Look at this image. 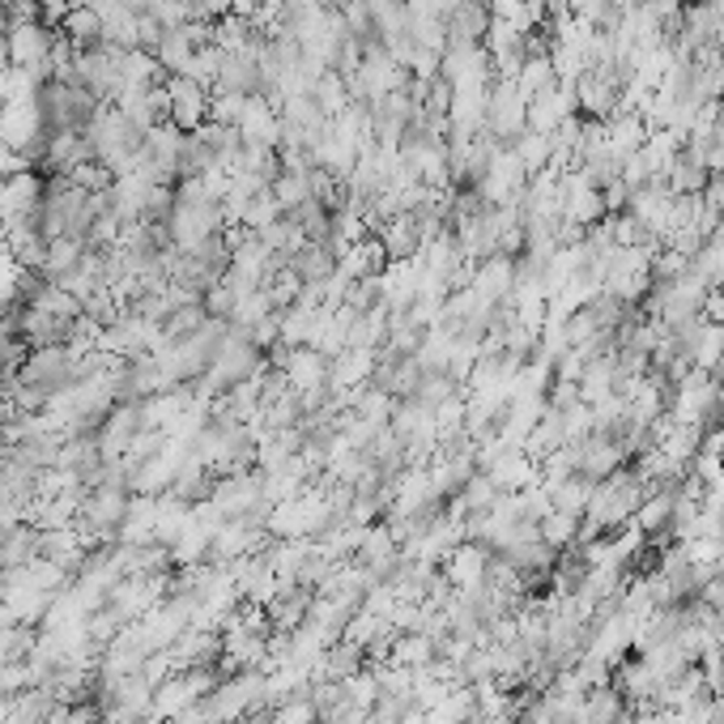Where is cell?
I'll list each match as a JSON object with an SVG mask.
<instances>
[{
  "label": "cell",
  "mask_w": 724,
  "mask_h": 724,
  "mask_svg": "<svg viewBox=\"0 0 724 724\" xmlns=\"http://www.w3.org/2000/svg\"><path fill=\"white\" fill-rule=\"evenodd\" d=\"M482 128L499 141V146H512L515 137L529 128V103L520 98L515 82H490Z\"/></svg>",
  "instance_id": "obj_1"
},
{
  "label": "cell",
  "mask_w": 724,
  "mask_h": 724,
  "mask_svg": "<svg viewBox=\"0 0 724 724\" xmlns=\"http://www.w3.org/2000/svg\"><path fill=\"white\" fill-rule=\"evenodd\" d=\"M167 98H171V116H167V120L175 124L180 132H196V128H205L213 91L196 86L192 77H167Z\"/></svg>",
  "instance_id": "obj_2"
},
{
  "label": "cell",
  "mask_w": 724,
  "mask_h": 724,
  "mask_svg": "<svg viewBox=\"0 0 724 724\" xmlns=\"http://www.w3.org/2000/svg\"><path fill=\"white\" fill-rule=\"evenodd\" d=\"M490 558H494V550L482 542H473V537H465V545H453V554H448V584L460 588V593H469V588H478L490 572Z\"/></svg>",
  "instance_id": "obj_3"
},
{
  "label": "cell",
  "mask_w": 724,
  "mask_h": 724,
  "mask_svg": "<svg viewBox=\"0 0 724 724\" xmlns=\"http://www.w3.org/2000/svg\"><path fill=\"white\" fill-rule=\"evenodd\" d=\"M572 116H579V98H575V86H554L550 94L533 98L529 103V128L533 132H554L558 124H567Z\"/></svg>",
  "instance_id": "obj_4"
},
{
  "label": "cell",
  "mask_w": 724,
  "mask_h": 724,
  "mask_svg": "<svg viewBox=\"0 0 724 724\" xmlns=\"http://www.w3.org/2000/svg\"><path fill=\"white\" fill-rule=\"evenodd\" d=\"M124 512H128V494H124V486H94L91 499L82 503V515L91 520L94 533H116L124 524Z\"/></svg>",
  "instance_id": "obj_5"
},
{
  "label": "cell",
  "mask_w": 724,
  "mask_h": 724,
  "mask_svg": "<svg viewBox=\"0 0 724 724\" xmlns=\"http://www.w3.org/2000/svg\"><path fill=\"white\" fill-rule=\"evenodd\" d=\"M290 273L299 277L302 286H324L337 273V252L329 243H302L299 252L290 256Z\"/></svg>",
  "instance_id": "obj_6"
},
{
  "label": "cell",
  "mask_w": 724,
  "mask_h": 724,
  "mask_svg": "<svg viewBox=\"0 0 724 724\" xmlns=\"http://www.w3.org/2000/svg\"><path fill=\"white\" fill-rule=\"evenodd\" d=\"M707 180H712V171H707L703 158H694L691 150L678 153V158L669 162V171H664V183H669L673 196H703Z\"/></svg>",
  "instance_id": "obj_7"
},
{
  "label": "cell",
  "mask_w": 724,
  "mask_h": 724,
  "mask_svg": "<svg viewBox=\"0 0 724 724\" xmlns=\"http://www.w3.org/2000/svg\"><path fill=\"white\" fill-rule=\"evenodd\" d=\"M558 86V73H554V61L550 56H529V61L520 64V73H515V91L524 103H533V98H542Z\"/></svg>",
  "instance_id": "obj_8"
},
{
  "label": "cell",
  "mask_w": 724,
  "mask_h": 724,
  "mask_svg": "<svg viewBox=\"0 0 724 724\" xmlns=\"http://www.w3.org/2000/svg\"><path fill=\"white\" fill-rule=\"evenodd\" d=\"M515 158L524 162V171H529V180L537 175V171H545L550 167V153H554V141L545 137V132H533V128H524L520 137L512 141Z\"/></svg>",
  "instance_id": "obj_9"
}]
</instances>
